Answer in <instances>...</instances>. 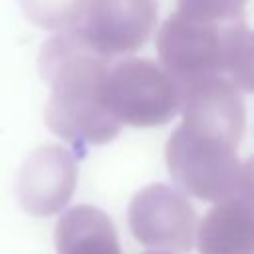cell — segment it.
<instances>
[{"mask_svg":"<svg viewBox=\"0 0 254 254\" xmlns=\"http://www.w3.org/2000/svg\"><path fill=\"white\" fill-rule=\"evenodd\" d=\"M109 58L91 48L77 30L62 32L42 46L38 67L52 93L44 119L73 145H103L119 133V123L103 105Z\"/></svg>","mask_w":254,"mask_h":254,"instance_id":"cell-1","label":"cell"},{"mask_svg":"<svg viewBox=\"0 0 254 254\" xmlns=\"http://www.w3.org/2000/svg\"><path fill=\"white\" fill-rule=\"evenodd\" d=\"M103 105L119 125L155 127L181 111L183 89L157 62L127 58L109 67Z\"/></svg>","mask_w":254,"mask_h":254,"instance_id":"cell-2","label":"cell"},{"mask_svg":"<svg viewBox=\"0 0 254 254\" xmlns=\"http://www.w3.org/2000/svg\"><path fill=\"white\" fill-rule=\"evenodd\" d=\"M171 177L200 198H220L250 185V165L242 171L236 147L179 125L167 143Z\"/></svg>","mask_w":254,"mask_h":254,"instance_id":"cell-3","label":"cell"},{"mask_svg":"<svg viewBox=\"0 0 254 254\" xmlns=\"http://www.w3.org/2000/svg\"><path fill=\"white\" fill-rule=\"evenodd\" d=\"M222 26L189 20L183 14H171L157 34V52L161 67L189 89L206 79H222Z\"/></svg>","mask_w":254,"mask_h":254,"instance_id":"cell-4","label":"cell"},{"mask_svg":"<svg viewBox=\"0 0 254 254\" xmlns=\"http://www.w3.org/2000/svg\"><path fill=\"white\" fill-rule=\"evenodd\" d=\"M157 22V0H87L79 28L85 42L113 58L139 50Z\"/></svg>","mask_w":254,"mask_h":254,"instance_id":"cell-5","label":"cell"},{"mask_svg":"<svg viewBox=\"0 0 254 254\" xmlns=\"http://www.w3.org/2000/svg\"><path fill=\"white\" fill-rule=\"evenodd\" d=\"M183 127L238 147L246 127L240 91L224 79H206L183 93Z\"/></svg>","mask_w":254,"mask_h":254,"instance_id":"cell-6","label":"cell"},{"mask_svg":"<svg viewBox=\"0 0 254 254\" xmlns=\"http://www.w3.org/2000/svg\"><path fill=\"white\" fill-rule=\"evenodd\" d=\"M75 183V163L71 155L58 147H40L26 161L20 175L24 202L40 212H50L67 200Z\"/></svg>","mask_w":254,"mask_h":254,"instance_id":"cell-7","label":"cell"},{"mask_svg":"<svg viewBox=\"0 0 254 254\" xmlns=\"http://www.w3.org/2000/svg\"><path fill=\"white\" fill-rule=\"evenodd\" d=\"M222 79L238 91H252V34L242 20L222 26Z\"/></svg>","mask_w":254,"mask_h":254,"instance_id":"cell-8","label":"cell"},{"mask_svg":"<svg viewBox=\"0 0 254 254\" xmlns=\"http://www.w3.org/2000/svg\"><path fill=\"white\" fill-rule=\"evenodd\" d=\"M87 0H22L26 16L48 30L69 32L79 28Z\"/></svg>","mask_w":254,"mask_h":254,"instance_id":"cell-9","label":"cell"},{"mask_svg":"<svg viewBox=\"0 0 254 254\" xmlns=\"http://www.w3.org/2000/svg\"><path fill=\"white\" fill-rule=\"evenodd\" d=\"M248 0H179V14L206 24H228L242 16Z\"/></svg>","mask_w":254,"mask_h":254,"instance_id":"cell-10","label":"cell"}]
</instances>
